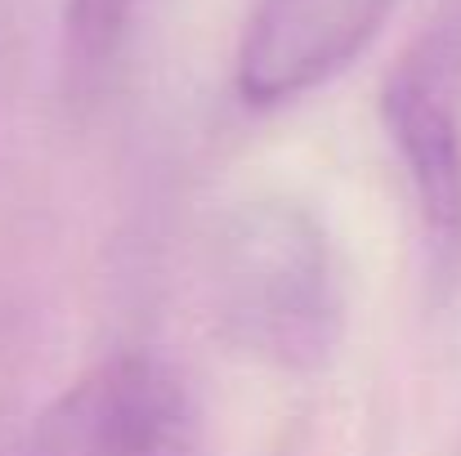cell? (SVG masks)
Instances as JSON below:
<instances>
[{
	"label": "cell",
	"instance_id": "obj_1",
	"mask_svg": "<svg viewBox=\"0 0 461 456\" xmlns=\"http://www.w3.org/2000/svg\"><path fill=\"white\" fill-rule=\"evenodd\" d=\"M206 296L247 358L309 376L331 362L345 326L340 269L318 215L287 197L233 206L206 251Z\"/></svg>",
	"mask_w": 461,
	"mask_h": 456
},
{
	"label": "cell",
	"instance_id": "obj_2",
	"mask_svg": "<svg viewBox=\"0 0 461 456\" xmlns=\"http://www.w3.org/2000/svg\"><path fill=\"white\" fill-rule=\"evenodd\" d=\"M193 403L149 353H117L54 398L18 456H188Z\"/></svg>",
	"mask_w": 461,
	"mask_h": 456
},
{
	"label": "cell",
	"instance_id": "obj_3",
	"mask_svg": "<svg viewBox=\"0 0 461 456\" xmlns=\"http://www.w3.org/2000/svg\"><path fill=\"white\" fill-rule=\"evenodd\" d=\"M399 0H256L238 45V94L251 108L292 103L345 72Z\"/></svg>",
	"mask_w": 461,
	"mask_h": 456
},
{
	"label": "cell",
	"instance_id": "obj_4",
	"mask_svg": "<svg viewBox=\"0 0 461 456\" xmlns=\"http://www.w3.org/2000/svg\"><path fill=\"white\" fill-rule=\"evenodd\" d=\"M448 63L444 49L426 45L390 72L381 94L390 144L444 260L461 251V108Z\"/></svg>",
	"mask_w": 461,
	"mask_h": 456
},
{
	"label": "cell",
	"instance_id": "obj_5",
	"mask_svg": "<svg viewBox=\"0 0 461 456\" xmlns=\"http://www.w3.org/2000/svg\"><path fill=\"white\" fill-rule=\"evenodd\" d=\"M144 0H68L63 4V45L68 63L81 76L104 72L126 45Z\"/></svg>",
	"mask_w": 461,
	"mask_h": 456
}]
</instances>
